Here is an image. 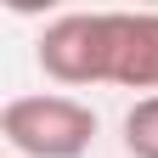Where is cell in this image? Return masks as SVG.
Segmentation results:
<instances>
[{
    "mask_svg": "<svg viewBox=\"0 0 158 158\" xmlns=\"http://www.w3.org/2000/svg\"><path fill=\"white\" fill-rule=\"evenodd\" d=\"M0 135L23 158H79L96 135V113L73 96H11L0 107Z\"/></svg>",
    "mask_w": 158,
    "mask_h": 158,
    "instance_id": "6da1fadb",
    "label": "cell"
},
{
    "mask_svg": "<svg viewBox=\"0 0 158 158\" xmlns=\"http://www.w3.org/2000/svg\"><path fill=\"white\" fill-rule=\"evenodd\" d=\"M40 68L56 85H102L113 79V17L68 11L40 34Z\"/></svg>",
    "mask_w": 158,
    "mask_h": 158,
    "instance_id": "7a4b0ae2",
    "label": "cell"
},
{
    "mask_svg": "<svg viewBox=\"0 0 158 158\" xmlns=\"http://www.w3.org/2000/svg\"><path fill=\"white\" fill-rule=\"evenodd\" d=\"M113 17V85L158 96V11H107Z\"/></svg>",
    "mask_w": 158,
    "mask_h": 158,
    "instance_id": "3957f363",
    "label": "cell"
},
{
    "mask_svg": "<svg viewBox=\"0 0 158 158\" xmlns=\"http://www.w3.org/2000/svg\"><path fill=\"white\" fill-rule=\"evenodd\" d=\"M124 147L130 158H158V96H141L124 113Z\"/></svg>",
    "mask_w": 158,
    "mask_h": 158,
    "instance_id": "277c9868",
    "label": "cell"
}]
</instances>
